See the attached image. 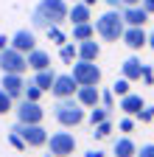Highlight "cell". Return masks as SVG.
<instances>
[{
  "label": "cell",
  "instance_id": "cell-1",
  "mask_svg": "<svg viewBox=\"0 0 154 157\" xmlns=\"http://www.w3.org/2000/svg\"><path fill=\"white\" fill-rule=\"evenodd\" d=\"M67 3L65 0H39L31 11V25L34 28H51V25H62L67 20Z\"/></svg>",
  "mask_w": 154,
  "mask_h": 157
},
{
  "label": "cell",
  "instance_id": "cell-2",
  "mask_svg": "<svg viewBox=\"0 0 154 157\" xmlns=\"http://www.w3.org/2000/svg\"><path fill=\"white\" fill-rule=\"evenodd\" d=\"M53 118H56L62 126H67V129H70V126H79V124H84V118H87V107H84L76 95L59 98L56 107H53Z\"/></svg>",
  "mask_w": 154,
  "mask_h": 157
},
{
  "label": "cell",
  "instance_id": "cell-3",
  "mask_svg": "<svg viewBox=\"0 0 154 157\" xmlns=\"http://www.w3.org/2000/svg\"><path fill=\"white\" fill-rule=\"evenodd\" d=\"M123 11L121 9H109L107 14H101L98 20H95V34H98L101 39H107V42H118V39L123 36Z\"/></svg>",
  "mask_w": 154,
  "mask_h": 157
},
{
  "label": "cell",
  "instance_id": "cell-4",
  "mask_svg": "<svg viewBox=\"0 0 154 157\" xmlns=\"http://www.w3.org/2000/svg\"><path fill=\"white\" fill-rule=\"evenodd\" d=\"M0 70L3 73H25L28 70V53L17 51V48H3L0 51Z\"/></svg>",
  "mask_w": 154,
  "mask_h": 157
},
{
  "label": "cell",
  "instance_id": "cell-5",
  "mask_svg": "<svg viewBox=\"0 0 154 157\" xmlns=\"http://www.w3.org/2000/svg\"><path fill=\"white\" fill-rule=\"evenodd\" d=\"M14 132L28 143V149H39V146H48V132L42 129V124H20L17 121Z\"/></svg>",
  "mask_w": 154,
  "mask_h": 157
},
{
  "label": "cell",
  "instance_id": "cell-6",
  "mask_svg": "<svg viewBox=\"0 0 154 157\" xmlns=\"http://www.w3.org/2000/svg\"><path fill=\"white\" fill-rule=\"evenodd\" d=\"M73 78L81 84H98L101 82V67L95 65V62H87V59H76V65H73Z\"/></svg>",
  "mask_w": 154,
  "mask_h": 157
},
{
  "label": "cell",
  "instance_id": "cell-7",
  "mask_svg": "<svg viewBox=\"0 0 154 157\" xmlns=\"http://www.w3.org/2000/svg\"><path fill=\"white\" fill-rule=\"evenodd\" d=\"M48 151L53 157H70L76 151V137L70 132H53L48 137Z\"/></svg>",
  "mask_w": 154,
  "mask_h": 157
},
{
  "label": "cell",
  "instance_id": "cell-8",
  "mask_svg": "<svg viewBox=\"0 0 154 157\" xmlns=\"http://www.w3.org/2000/svg\"><path fill=\"white\" fill-rule=\"evenodd\" d=\"M14 112L20 124H42V118H45V109L39 107V101H28V98H23L14 107Z\"/></svg>",
  "mask_w": 154,
  "mask_h": 157
},
{
  "label": "cell",
  "instance_id": "cell-9",
  "mask_svg": "<svg viewBox=\"0 0 154 157\" xmlns=\"http://www.w3.org/2000/svg\"><path fill=\"white\" fill-rule=\"evenodd\" d=\"M76 90H79V82L73 78V73H56L53 87H51V93L56 98H70V95H76Z\"/></svg>",
  "mask_w": 154,
  "mask_h": 157
},
{
  "label": "cell",
  "instance_id": "cell-10",
  "mask_svg": "<svg viewBox=\"0 0 154 157\" xmlns=\"http://www.w3.org/2000/svg\"><path fill=\"white\" fill-rule=\"evenodd\" d=\"M121 39H123V45H126L129 51H140V48L148 45V34L143 31V25H126Z\"/></svg>",
  "mask_w": 154,
  "mask_h": 157
},
{
  "label": "cell",
  "instance_id": "cell-11",
  "mask_svg": "<svg viewBox=\"0 0 154 157\" xmlns=\"http://www.w3.org/2000/svg\"><path fill=\"white\" fill-rule=\"evenodd\" d=\"M11 98H23V90H25V82H23V73H3V82H0Z\"/></svg>",
  "mask_w": 154,
  "mask_h": 157
},
{
  "label": "cell",
  "instance_id": "cell-12",
  "mask_svg": "<svg viewBox=\"0 0 154 157\" xmlns=\"http://www.w3.org/2000/svg\"><path fill=\"white\" fill-rule=\"evenodd\" d=\"M11 48L23 51V53H31V51L36 48V34H34V31H28V28H20V31L11 36Z\"/></svg>",
  "mask_w": 154,
  "mask_h": 157
},
{
  "label": "cell",
  "instance_id": "cell-13",
  "mask_svg": "<svg viewBox=\"0 0 154 157\" xmlns=\"http://www.w3.org/2000/svg\"><path fill=\"white\" fill-rule=\"evenodd\" d=\"M121 11H123V23L126 25H146L148 17H151L143 6H123Z\"/></svg>",
  "mask_w": 154,
  "mask_h": 157
},
{
  "label": "cell",
  "instance_id": "cell-14",
  "mask_svg": "<svg viewBox=\"0 0 154 157\" xmlns=\"http://www.w3.org/2000/svg\"><path fill=\"white\" fill-rule=\"evenodd\" d=\"M67 20L70 23H92V6L81 3V0H73V6L67 11Z\"/></svg>",
  "mask_w": 154,
  "mask_h": 157
},
{
  "label": "cell",
  "instance_id": "cell-15",
  "mask_svg": "<svg viewBox=\"0 0 154 157\" xmlns=\"http://www.w3.org/2000/svg\"><path fill=\"white\" fill-rule=\"evenodd\" d=\"M76 98L87 107V109H92L95 104L101 101V93H98V84H81L79 90H76Z\"/></svg>",
  "mask_w": 154,
  "mask_h": 157
},
{
  "label": "cell",
  "instance_id": "cell-16",
  "mask_svg": "<svg viewBox=\"0 0 154 157\" xmlns=\"http://www.w3.org/2000/svg\"><path fill=\"white\" fill-rule=\"evenodd\" d=\"M121 76H126L129 82H140V78H143V62L137 56H129L126 62L121 65Z\"/></svg>",
  "mask_w": 154,
  "mask_h": 157
},
{
  "label": "cell",
  "instance_id": "cell-17",
  "mask_svg": "<svg viewBox=\"0 0 154 157\" xmlns=\"http://www.w3.org/2000/svg\"><path fill=\"white\" fill-rule=\"evenodd\" d=\"M98 56H101V45L95 42V36L81 39V42H79V59H87V62H98Z\"/></svg>",
  "mask_w": 154,
  "mask_h": 157
},
{
  "label": "cell",
  "instance_id": "cell-18",
  "mask_svg": "<svg viewBox=\"0 0 154 157\" xmlns=\"http://www.w3.org/2000/svg\"><path fill=\"white\" fill-rule=\"evenodd\" d=\"M45 67H51V53L34 48L28 53V70H45Z\"/></svg>",
  "mask_w": 154,
  "mask_h": 157
},
{
  "label": "cell",
  "instance_id": "cell-19",
  "mask_svg": "<svg viewBox=\"0 0 154 157\" xmlns=\"http://www.w3.org/2000/svg\"><path fill=\"white\" fill-rule=\"evenodd\" d=\"M143 107H146V101H143L140 95H134V93H126V95H121V109H123L126 115H137Z\"/></svg>",
  "mask_w": 154,
  "mask_h": 157
},
{
  "label": "cell",
  "instance_id": "cell-20",
  "mask_svg": "<svg viewBox=\"0 0 154 157\" xmlns=\"http://www.w3.org/2000/svg\"><path fill=\"white\" fill-rule=\"evenodd\" d=\"M112 154L115 157H137V146H134L132 137H118L112 146Z\"/></svg>",
  "mask_w": 154,
  "mask_h": 157
},
{
  "label": "cell",
  "instance_id": "cell-21",
  "mask_svg": "<svg viewBox=\"0 0 154 157\" xmlns=\"http://www.w3.org/2000/svg\"><path fill=\"white\" fill-rule=\"evenodd\" d=\"M95 36V23H73V42Z\"/></svg>",
  "mask_w": 154,
  "mask_h": 157
},
{
  "label": "cell",
  "instance_id": "cell-22",
  "mask_svg": "<svg viewBox=\"0 0 154 157\" xmlns=\"http://www.w3.org/2000/svg\"><path fill=\"white\" fill-rule=\"evenodd\" d=\"M53 78H56V73H53L51 67H45V70H34V82L39 84L45 93H51V87H53Z\"/></svg>",
  "mask_w": 154,
  "mask_h": 157
},
{
  "label": "cell",
  "instance_id": "cell-23",
  "mask_svg": "<svg viewBox=\"0 0 154 157\" xmlns=\"http://www.w3.org/2000/svg\"><path fill=\"white\" fill-rule=\"evenodd\" d=\"M59 56H62V62H65V65H73L76 59H79V45H73V42L59 45Z\"/></svg>",
  "mask_w": 154,
  "mask_h": 157
},
{
  "label": "cell",
  "instance_id": "cell-24",
  "mask_svg": "<svg viewBox=\"0 0 154 157\" xmlns=\"http://www.w3.org/2000/svg\"><path fill=\"white\" fill-rule=\"evenodd\" d=\"M42 93H45V90L36 84V82H28V84H25V90H23V98H28V101H39Z\"/></svg>",
  "mask_w": 154,
  "mask_h": 157
},
{
  "label": "cell",
  "instance_id": "cell-25",
  "mask_svg": "<svg viewBox=\"0 0 154 157\" xmlns=\"http://www.w3.org/2000/svg\"><path fill=\"white\" fill-rule=\"evenodd\" d=\"M87 118H90V124L95 126V124H101V121H107V118H109V109H107V107H98V104H95V107L90 109V115H87Z\"/></svg>",
  "mask_w": 154,
  "mask_h": 157
},
{
  "label": "cell",
  "instance_id": "cell-26",
  "mask_svg": "<svg viewBox=\"0 0 154 157\" xmlns=\"http://www.w3.org/2000/svg\"><path fill=\"white\" fill-rule=\"evenodd\" d=\"M109 132H112V124H109V118H107V121H101V124H95V126H92V137H98V140H104V137H109Z\"/></svg>",
  "mask_w": 154,
  "mask_h": 157
},
{
  "label": "cell",
  "instance_id": "cell-27",
  "mask_svg": "<svg viewBox=\"0 0 154 157\" xmlns=\"http://www.w3.org/2000/svg\"><path fill=\"white\" fill-rule=\"evenodd\" d=\"M11 109H14V98L0 87V115H6V112H11Z\"/></svg>",
  "mask_w": 154,
  "mask_h": 157
},
{
  "label": "cell",
  "instance_id": "cell-28",
  "mask_svg": "<svg viewBox=\"0 0 154 157\" xmlns=\"http://www.w3.org/2000/svg\"><path fill=\"white\" fill-rule=\"evenodd\" d=\"M129 84H132V82H129V78H126V76H121V78H118V82H115V84H112V93H115V95H118V98H121V95H126V93H129Z\"/></svg>",
  "mask_w": 154,
  "mask_h": 157
},
{
  "label": "cell",
  "instance_id": "cell-29",
  "mask_svg": "<svg viewBox=\"0 0 154 157\" xmlns=\"http://www.w3.org/2000/svg\"><path fill=\"white\" fill-rule=\"evenodd\" d=\"M9 143H11V146H14L17 151H25V149H28V143H25V140H23V137H20V135H17V132H14V129L9 132Z\"/></svg>",
  "mask_w": 154,
  "mask_h": 157
},
{
  "label": "cell",
  "instance_id": "cell-30",
  "mask_svg": "<svg viewBox=\"0 0 154 157\" xmlns=\"http://www.w3.org/2000/svg\"><path fill=\"white\" fill-rule=\"evenodd\" d=\"M48 36L53 39L56 45H65V34L59 31V25H51V28H48Z\"/></svg>",
  "mask_w": 154,
  "mask_h": 157
},
{
  "label": "cell",
  "instance_id": "cell-31",
  "mask_svg": "<svg viewBox=\"0 0 154 157\" xmlns=\"http://www.w3.org/2000/svg\"><path fill=\"white\" fill-rule=\"evenodd\" d=\"M137 118H140L143 124H151V121H154V107H143V109L137 112Z\"/></svg>",
  "mask_w": 154,
  "mask_h": 157
},
{
  "label": "cell",
  "instance_id": "cell-32",
  "mask_svg": "<svg viewBox=\"0 0 154 157\" xmlns=\"http://www.w3.org/2000/svg\"><path fill=\"white\" fill-rule=\"evenodd\" d=\"M112 95H115L112 90H107V93H101V104H104L107 109H112V107H115V98H112Z\"/></svg>",
  "mask_w": 154,
  "mask_h": 157
},
{
  "label": "cell",
  "instance_id": "cell-33",
  "mask_svg": "<svg viewBox=\"0 0 154 157\" xmlns=\"http://www.w3.org/2000/svg\"><path fill=\"white\" fill-rule=\"evenodd\" d=\"M137 157H154V143H146L137 149Z\"/></svg>",
  "mask_w": 154,
  "mask_h": 157
},
{
  "label": "cell",
  "instance_id": "cell-34",
  "mask_svg": "<svg viewBox=\"0 0 154 157\" xmlns=\"http://www.w3.org/2000/svg\"><path fill=\"white\" fill-rule=\"evenodd\" d=\"M118 126H121V132H132V129H134V121H132V115H126V118H123V121H121Z\"/></svg>",
  "mask_w": 154,
  "mask_h": 157
},
{
  "label": "cell",
  "instance_id": "cell-35",
  "mask_svg": "<svg viewBox=\"0 0 154 157\" xmlns=\"http://www.w3.org/2000/svg\"><path fill=\"white\" fill-rule=\"evenodd\" d=\"M143 82H146V84H154V70H151L148 65H143Z\"/></svg>",
  "mask_w": 154,
  "mask_h": 157
},
{
  "label": "cell",
  "instance_id": "cell-36",
  "mask_svg": "<svg viewBox=\"0 0 154 157\" xmlns=\"http://www.w3.org/2000/svg\"><path fill=\"white\" fill-rule=\"evenodd\" d=\"M140 6H143L148 14H154V0H140Z\"/></svg>",
  "mask_w": 154,
  "mask_h": 157
},
{
  "label": "cell",
  "instance_id": "cell-37",
  "mask_svg": "<svg viewBox=\"0 0 154 157\" xmlns=\"http://www.w3.org/2000/svg\"><path fill=\"white\" fill-rule=\"evenodd\" d=\"M11 45V36H6V34H0V51H3V48H9Z\"/></svg>",
  "mask_w": 154,
  "mask_h": 157
},
{
  "label": "cell",
  "instance_id": "cell-38",
  "mask_svg": "<svg viewBox=\"0 0 154 157\" xmlns=\"http://www.w3.org/2000/svg\"><path fill=\"white\" fill-rule=\"evenodd\" d=\"M109 9H123V0H104Z\"/></svg>",
  "mask_w": 154,
  "mask_h": 157
},
{
  "label": "cell",
  "instance_id": "cell-39",
  "mask_svg": "<svg viewBox=\"0 0 154 157\" xmlns=\"http://www.w3.org/2000/svg\"><path fill=\"white\" fill-rule=\"evenodd\" d=\"M84 157H104V151H101V149H90Z\"/></svg>",
  "mask_w": 154,
  "mask_h": 157
},
{
  "label": "cell",
  "instance_id": "cell-40",
  "mask_svg": "<svg viewBox=\"0 0 154 157\" xmlns=\"http://www.w3.org/2000/svg\"><path fill=\"white\" fill-rule=\"evenodd\" d=\"M148 48L154 51V31H148Z\"/></svg>",
  "mask_w": 154,
  "mask_h": 157
},
{
  "label": "cell",
  "instance_id": "cell-41",
  "mask_svg": "<svg viewBox=\"0 0 154 157\" xmlns=\"http://www.w3.org/2000/svg\"><path fill=\"white\" fill-rule=\"evenodd\" d=\"M123 6H140V0H123Z\"/></svg>",
  "mask_w": 154,
  "mask_h": 157
},
{
  "label": "cell",
  "instance_id": "cell-42",
  "mask_svg": "<svg viewBox=\"0 0 154 157\" xmlns=\"http://www.w3.org/2000/svg\"><path fill=\"white\" fill-rule=\"evenodd\" d=\"M81 3H87V6H95V0H81Z\"/></svg>",
  "mask_w": 154,
  "mask_h": 157
},
{
  "label": "cell",
  "instance_id": "cell-43",
  "mask_svg": "<svg viewBox=\"0 0 154 157\" xmlns=\"http://www.w3.org/2000/svg\"><path fill=\"white\" fill-rule=\"evenodd\" d=\"M45 157H53V154H51V151H48V154H45Z\"/></svg>",
  "mask_w": 154,
  "mask_h": 157
}]
</instances>
